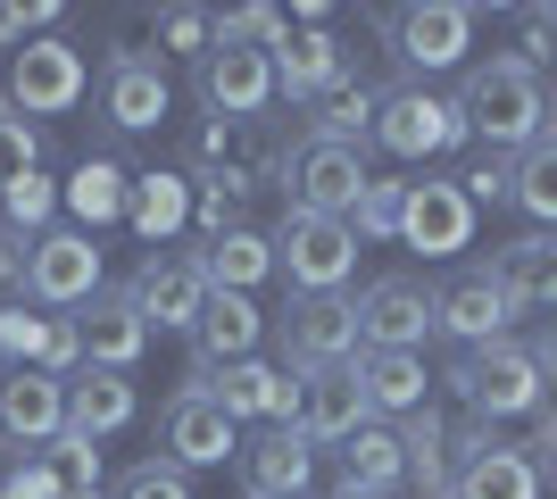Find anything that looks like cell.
Listing matches in <instances>:
<instances>
[{"label":"cell","instance_id":"obj_16","mask_svg":"<svg viewBox=\"0 0 557 499\" xmlns=\"http://www.w3.org/2000/svg\"><path fill=\"white\" fill-rule=\"evenodd\" d=\"M449 499H541V458L474 425L458 450V475H449Z\"/></svg>","mask_w":557,"mask_h":499},{"label":"cell","instance_id":"obj_31","mask_svg":"<svg viewBox=\"0 0 557 499\" xmlns=\"http://www.w3.org/2000/svg\"><path fill=\"white\" fill-rule=\"evenodd\" d=\"M342 483L349 491H399L408 483V450H399L392 425H367L342 441Z\"/></svg>","mask_w":557,"mask_h":499},{"label":"cell","instance_id":"obj_40","mask_svg":"<svg viewBox=\"0 0 557 499\" xmlns=\"http://www.w3.org/2000/svg\"><path fill=\"white\" fill-rule=\"evenodd\" d=\"M50 209H59V184H50L42 166H34V175H25V184L9 191V200H0V216H9V225H17V234H34V241L50 234Z\"/></svg>","mask_w":557,"mask_h":499},{"label":"cell","instance_id":"obj_28","mask_svg":"<svg viewBox=\"0 0 557 499\" xmlns=\"http://www.w3.org/2000/svg\"><path fill=\"white\" fill-rule=\"evenodd\" d=\"M191 216V175H134V200H125V225H134L150 250H175V234H184Z\"/></svg>","mask_w":557,"mask_h":499},{"label":"cell","instance_id":"obj_48","mask_svg":"<svg viewBox=\"0 0 557 499\" xmlns=\"http://www.w3.org/2000/svg\"><path fill=\"white\" fill-rule=\"evenodd\" d=\"M67 499H109V491H67Z\"/></svg>","mask_w":557,"mask_h":499},{"label":"cell","instance_id":"obj_20","mask_svg":"<svg viewBox=\"0 0 557 499\" xmlns=\"http://www.w3.org/2000/svg\"><path fill=\"white\" fill-rule=\"evenodd\" d=\"M200 100H209V117H233L250 125L267 100H275V50H242V42H216L200 59Z\"/></svg>","mask_w":557,"mask_h":499},{"label":"cell","instance_id":"obj_26","mask_svg":"<svg viewBox=\"0 0 557 499\" xmlns=\"http://www.w3.org/2000/svg\"><path fill=\"white\" fill-rule=\"evenodd\" d=\"M134 416H141L134 375H109V366H84V375H67V433H92V441H109V433H125Z\"/></svg>","mask_w":557,"mask_h":499},{"label":"cell","instance_id":"obj_3","mask_svg":"<svg viewBox=\"0 0 557 499\" xmlns=\"http://www.w3.org/2000/svg\"><path fill=\"white\" fill-rule=\"evenodd\" d=\"M84 92H92V67H84V50L67 34H42V42L9 50V67H0V109H17L25 125L67 117Z\"/></svg>","mask_w":557,"mask_h":499},{"label":"cell","instance_id":"obj_6","mask_svg":"<svg viewBox=\"0 0 557 499\" xmlns=\"http://www.w3.org/2000/svg\"><path fill=\"white\" fill-rule=\"evenodd\" d=\"M383 42L408 75H449L466 67V50H474V9L466 0H417V9H392L383 17Z\"/></svg>","mask_w":557,"mask_h":499},{"label":"cell","instance_id":"obj_37","mask_svg":"<svg viewBox=\"0 0 557 499\" xmlns=\"http://www.w3.org/2000/svg\"><path fill=\"white\" fill-rule=\"evenodd\" d=\"M42 166V125H25L17 109H0V200Z\"/></svg>","mask_w":557,"mask_h":499},{"label":"cell","instance_id":"obj_44","mask_svg":"<svg viewBox=\"0 0 557 499\" xmlns=\"http://www.w3.org/2000/svg\"><path fill=\"white\" fill-rule=\"evenodd\" d=\"M458 191H466V200H516V159H499V150L466 159L458 166Z\"/></svg>","mask_w":557,"mask_h":499},{"label":"cell","instance_id":"obj_2","mask_svg":"<svg viewBox=\"0 0 557 499\" xmlns=\"http://www.w3.org/2000/svg\"><path fill=\"white\" fill-rule=\"evenodd\" d=\"M449 391H458V408L474 425H499V416H533L541 391H549V375H541V350L491 341V350H466L458 366H449Z\"/></svg>","mask_w":557,"mask_h":499},{"label":"cell","instance_id":"obj_17","mask_svg":"<svg viewBox=\"0 0 557 499\" xmlns=\"http://www.w3.org/2000/svg\"><path fill=\"white\" fill-rule=\"evenodd\" d=\"M75 325H84V366H109V375H134L141 350H150V316H141V300L125 284H100L75 309Z\"/></svg>","mask_w":557,"mask_h":499},{"label":"cell","instance_id":"obj_43","mask_svg":"<svg viewBox=\"0 0 557 499\" xmlns=\"http://www.w3.org/2000/svg\"><path fill=\"white\" fill-rule=\"evenodd\" d=\"M508 59H516V67H549V59H557V9H524V17H516V50H508Z\"/></svg>","mask_w":557,"mask_h":499},{"label":"cell","instance_id":"obj_8","mask_svg":"<svg viewBox=\"0 0 557 499\" xmlns=\"http://www.w3.org/2000/svg\"><path fill=\"white\" fill-rule=\"evenodd\" d=\"M374 142L392 150V159H442V150H458L466 142L458 92H433V84H399V92H383Z\"/></svg>","mask_w":557,"mask_h":499},{"label":"cell","instance_id":"obj_41","mask_svg":"<svg viewBox=\"0 0 557 499\" xmlns=\"http://www.w3.org/2000/svg\"><path fill=\"white\" fill-rule=\"evenodd\" d=\"M116 499H191V475L175 466V458H141V466H125Z\"/></svg>","mask_w":557,"mask_h":499},{"label":"cell","instance_id":"obj_38","mask_svg":"<svg viewBox=\"0 0 557 499\" xmlns=\"http://www.w3.org/2000/svg\"><path fill=\"white\" fill-rule=\"evenodd\" d=\"M42 458H50V475H59V491H100V441L92 433H59Z\"/></svg>","mask_w":557,"mask_h":499},{"label":"cell","instance_id":"obj_1","mask_svg":"<svg viewBox=\"0 0 557 499\" xmlns=\"http://www.w3.org/2000/svg\"><path fill=\"white\" fill-rule=\"evenodd\" d=\"M458 109H466V134L491 142L499 159H524L549 134V84L533 67H516V59H483L458 84Z\"/></svg>","mask_w":557,"mask_h":499},{"label":"cell","instance_id":"obj_13","mask_svg":"<svg viewBox=\"0 0 557 499\" xmlns=\"http://www.w3.org/2000/svg\"><path fill=\"white\" fill-rule=\"evenodd\" d=\"M67 433V383L42 366H0V450H50Z\"/></svg>","mask_w":557,"mask_h":499},{"label":"cell","instance_id":"obj_45","mask_svg":"<svg viewBox=\"0 0 557 499\" xmlns=\"http://www.w3.org/2000/svg\"><path fill=\"white\" fill-rule=\"evenodd\" d=\"M541 375H557V316H549V333H541Z\"/></svg>","mask_w":557,"mask_h":499},{"label":"cell","instance_id":"obj_21","mask_svg":"<svg viewBox=\"0 0 557 499\" xmlns=\"http://www.w3.org/2000/svg\"><path fill=\"white\" fill-rule=\"evenodd\" d=\"M374 408H367V383H358V366H317V375H300V433L317 441V450H342L349 433H367Z\"/></svg>","mask_w":557,"mask_h":499},{"label":"cell","instance_id":"obj_39","mask_svg":"<svg viewBox=\"0 0 557 499\" xmlns=\"http://www.w3.org/2000/svg\"><path fill=\"white\" fill-rule=\"evenodd\" d=\"M0 499H67L42 450H0Z\"/></svg>","mask_w":557,"mask_h":499},{"label":"cell","instance_id":"obj_29","mask_svg":"<svg viewBox=\"0 0 557 499\" xmlns=\"http://www.w3.org/2000/svg\"><path fill=\"white\" fill-rule=\"evenodd\" d=\"M200 266H209V284H216V291H258L267 275H275V234L233 225V234H216L209 250H200Z\"/></svg>","mask_w":557,"mask_h":499},{"label":"cell","instance_id":"obj_11","mask_svg":"<svg viewBox=\"0 0 557 499\" xmlns=\"http://www.w3.org/2000/svg\"><path fill=\"white\" fill-rule=\"evenodd\" d=\"M200 391H209L216 408H225L233 425H300V383H292V366H267V358H242V366H209V375H191Z\"/></svg>","mask_w":557,"mask_h":499},{"label":"cell","instance_id":"obj_33","mask_svg":"<svg viewBox=\"0 0 557 499\" xmlns=\"http://www.w3.org/2000/svg\"><path fill=\"white\" fill-rule=\"evenodd\" d=\"M374 117H383V92H367V84H342L333 100H317L308 134H325V142H358V150H367Z\"/></svg>","mask_w":557,"mask_h":499},{"label":"cell","instance_id":"obj_7","mask_svg":"<svg viewBox=\"0 0 557 499\" xmlns=\"http://www.w3.org/2000/svg\"><path fill=\"white\" fill-rule=\"evenodd\" d=\"M283 325V358L317 375V366H358V300L349 291H292Z\"/></svg>","mask_w":557,"mask_h":499},{"label":"cell","instance_id":"obj_49","mask_svg":"<svg viewBox=\"0 0 557 499\" xmlns=\"http://www.w3.org/2000/svg\"><path fill=\"white\" fill-rule=\"evenodd\" d=\"M549 117H557V92H549ZM549 134H557V125H549Z\"/></svg>","mask_w":557,"mask_h":499},{"label":"cell","instance_id":"obj_22","mask_svg":"<svg viewBox=\"0 0 557 499\" xmlns=\"http://www.w3.org/2000/svg\"><path fill=\"white\" fill-rule=\"evenodd\" d=\"M258 341H267V316H258L250 291H209V309L191 325V375L242 366V358H258Z\"/></svg>","mask_w":557,"mask_h":499},{"label":"cell","instance_id":"obj_25","mask_svg":"<svg viewBox=\"0 0 557 499\" xmlns=\"http://www.w3.org/2000/svg\"><path fill=\"white\" fill-rule=\"evenodd\" d=\"M491 275H499V291H508L516 309H541L557 316V234H516L491 250Z\"/></svg>","mask_w":557,"mask_h":499},{"label":"cell","instance_id":"obj_12","mask_svg":"<svg viewBox=\"0 0 557 499\" xmlns=\"http://www.w3.org/2000/svg\"><path fill=\"white\" fill-rule=\"evenodd\" d=\"M159 450L184 466V475H200V466H225V458H242V425H233L225 408L200 391V383H184L175 400L159 408Z\"/></svg>","mask_w":557,"mask_h":499},{"label":"cell","instance_id":"obj_24","mask_svg":"<svg viewBox=\"0 0 557 499\" xmlns=\"http://www.w3.org/2000/svg\"><path fill=\"white\" fill-rule=\"evenodd\" d=\"M342 75H349V59H342V34H325V25H308V34H292V42L275 50V92L283 100H333L342 92Z\"/></svg>","mask_w":557,"mask_h":499},{"label":"cell","instance_id":"obj_27","mask_svg":"<svg viewBox=\"0 0 557 499\" xmlns=\"http://www.w3.org/2000/svg\"><path fill=\"white\" fill-rule=\"evenodd\" d=\"M358 383H367V408L374 416H417L424 391H433V375H424V358L417 350H358Z\"/></svg>","mask_w":557,"mask_h":499},{"label":"cell","instance_id":"obj_32","mask_svg":"<svg viewBox=\"0 0 557 499\" xmlns=\"http://www.w3.org/2000/svg\"><path fill=\"white\" fill-rule=\"evenodd\" d=\"M399 450H408V483H424V499H449V433H442V416L433 408H417L408 425H399Z\"/></svg>","mask_w":557,"mask_h":499},{"label":"cell","instance_id":"obj_30","mask_svg":"<svg viewBox=\"0 0 557 499\" xmlns=\"http://www.w3.org/2000/svg\"><path fill=\"white\" fill-rule=\"evenodd\" d=\"M59 200L84 216V234H100V225H116V216H125V200H134V175H125L116 159H84L67 184H59Z\"/></svg>","mask_w":557,"mask_h":499},{"label":"cell","instance_id":"obj_47","mask_svg":"<svg viewBox=\"0 0 557 499\" xmlns=\"http://www.w3.org/2000/svg\"><path fill=\"white\" fill-rule=\"evenodd\" d=\"M333 499H392V491H349V483H333Z\"/></svg>","mask_w":557,"mask_h":499},{"label":"cell","instance_id":"obj_4","mask_svg":"<svg viewBox=\"0 0 557 499\" xmlns=\"http://www.w3.org/2000/svg\"><path fill=\"white\" fill-rule=\"evenodd\" d=\"M367 150L358 142H325V134H300V142L283 150V191H292V209L300 216H342L358 209V191H367Z\"/></svg>","mask_w":557,"mask_h":499},{"label":"cell","instance_id":"obj_34","mask_svg":"<svg viewBox=\"0 0 557 499\" xmlns=\"http://www.w3.org/2000/svg\"><path fill=\"white\" fill-rule=\"evenodd\" d=\"M516 209L541 216V225L557 234V134H541V142L516 159Z\"/></svg>","mask_w":557,"mask_h":499},{"label":"cell","instance_id":"obj_9","mask_svg":"<svg viewBox=\"0 0 557 499\" xmlns=\"http://www.w3.org/2000/svg\"><path fill=\"white\" fill-rule=\"evenodd\" d=\"M125 291L141 300L150 333H191L216 284H209V266H200V250H141V266L125 275Z\"/></svg>","mask_w":557,"mask_h":499},{"label":"cell","instance_id":"obj_5","mask_svg":"<svg viewBox=\"0 0 557 499\" xmlns=\"http://www.w3.org/2000/svg\"><path fill=\"white\" fill-rule=\"evenodd\" d=\"M275 275L292 291H342L349 275H358V234H349L342 216L283 209V225H275Z\"/></svg>","mask_w":557,"mask_h":499},{"label":"cell","instance_id":"obj_42","mask_svg":"<svg viewBox=\"0 0 557 499\" xmlns=\"http://www.w3.org/2000/svg\"><path fill=\"white\" fill-rule=\"evenodd\" d=\"M159 42L209 59V50H216V9H159Z\"/></svg>","mask_w":557,"mask_h":499},{"label":"cell","instance_id":"obj_18","mask_svg":"<svg viewBox=\"0 0 557 499\" xmlns=\"http://www.w3.org/2000/svg\"><path fill=\"white\" fill-rule=\"evenodd\" d=\"M166 109H175V92H166V67L150 50H116L109 67H100V117L116 134H159Z\"/></svg>","mask_w":557,"mask_h":499},{"label":"cell","instance_id":"obj_14","mask_svg":"<svg viewBox=\"0 0 557 499\" xmlns=\"http://www.w3.org/2000/svg\"><path fill=\"white\" fill-rule=\"evenodd\" d=\"M508 316H516V300L499 291V275H491V266H466V275L433 284V333H449V341H466V350L508 341Z\"/></svg>","mask_w":557,"mask_h":499},{"label":"cell","instance_id":"obj_46","mask_svg":"<svg viewBox=\"0 0 557 499\" xmlns=\"http://www.w3.org/2000/svg\"><path fill=\"white\" fill-rule=\"evenodd\" d=\"M533 450H549V475H557V416H541V441Z\"/></svg>","mask_w":557,"mask_h":499},{"label":"cell","instance_id":"obj_50","mask_svg":"<svg viewBox=\"0 0 557 499\" xmlns=\"http://www.w3.org/2000/svg\"><path fill=\"white\" fill-rule=\"evenodd\" d=\"M242 499H267V491H242Z\"/></svg>","mask_w":557,"mask_h":499},{"label":"cell","instance_id":"obj_36","mask_svg":"<svg viewBox=\"0 0 557 499\" xmlns=\"http://www.w3.org/2000/svg\"><path fill=\"white\" fill-rule=\"evenodd\" d=\"M399 209H408V184H383V175H374V184L358 191V209H349V234L358 241H399Z\"/></svg>","mask_w":557,"mask_h":499},{"label":"cell","instance_id":"obj_35","mask_svg":"<svg viewBox=\"0 0 557 499\" xmlns=\"http://www.w3.org/2000/svg\"><path fill=\"white\" fill-rule=\"evenodd\" d=\"M42 350H50V309L0 300V366H42Z\"/></svg>","mask_w":557,"mask_h":499},{"label":"cell","instance_id":"obj_23","mask_svg":"<svg viewBox=\"0 0 557 499\" xmlns=\"http://www.w3.org/2000/svg\"><path fill=\"white\" fill-rule=\"evenodd\" d=\"M242 483L267 499H308L317 483V441L300 425H267L258 441H242Z\"/></svg>","mask_w":557,"mask_h":499},{"label":"cell","instance_id":"obj_15","mask_svg":"<svg viewBox=\"0 0 557 499\" xmlns=\"http://www.w3.org/2000/svg\"><path fill=\"white\" fill-rule=\"evenodd\" d=\"M433 333V291L417 275H374L358 291V350H424Z\"/></svg>","mask_w":557,"mask_h":499},{"label":"cell","instance_id":"obj_10","mask_svg":"<svg viewBox=\"0 0 557 499\" xmlns=\"http://www.w3.org/2000/svg\"><path fill=\"white\" fill-rule=\"evenodd\" d=\"M92 291H100V241L84 225H50L34 241V266H25V300L50 316H75Z\"/></svg>","mask_w":557,"mask_h":499},{"label":"cell","instance_id":"obj_19","mask_svg":"<svg viewBox=\"0 0 557 499\" xmlns=\"http://www.w3.org/2000/svg\"><path fill=\"white\" fill-rule=\"evenodd\" d=\"M399 241L424 250V259H458L466 241H474V200L458 191V175H424V184H408Z\"/></svg>","mask_w":557,"mask_h":499}]
</instances>
